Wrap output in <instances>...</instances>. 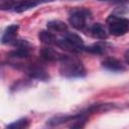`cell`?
<instances>
[{
  "instance_id": "3",
  "label": "cell",
  "mask_w": 129,
  "mask_h": 129,
  "mask_svg": "<svg viewBox=\"0 0 129 129\" xmlns=\"http://www.w3.org/2000/svg\"><path fill=\"white\" fill-rule=\"evenodd\" d=\"M107 27L110 34L114 36L124 35L129 30V19L112 14L107 18Z\"/></svg>"
},
{
  "instance_id": "15",
  "label": "cell",
  "mask_w": 129,
  "mask_h": 129,
  "mask_svg": "<svg viewBox=\"0 0 129 129\" xmlns=\"http://www.w3.org/2000/svg\"><path fill=\"white\" fill-rule=\"evenodd\" d=\"M107 48H108V44L105 42H96V43H93L89 46H85L84 49L88 52H91V53H94V54H103L104 52L107 51Z\"/></svg>"
},
{
  "instance_id": "8",
  "label": "cell",
  "mask_w": 129,
  "mask_h": 129,
  "mask_svg": "<svg viewBox=\"0 0 129 129\" xmlns=\"http://www.w3.org/2000/svg\"><path fill=\"white\" fill-rule=\"evenodd\" d=\"M117 105L113 103H98V104H92L87 109L83 110L82 112L86 115H91L94 113H101V112H107L114 108H116Z\"/></svg>"
},
{
  "instance_id": "9",
  "label": "cell",
  "mask_w": 129,
  "mask_h": 129,
  "mask_svg": "<svg viewBox=\"0 0 129 129\" xmlns=\"http://www.w3.org/2000/svg\"><path fill=\"white\" fill-rule=\"evenodd\" d=\"M80 115H81L80 113L75 114V115H57V116H54V117H51L50 119H48L46 124L48 126H58V125H61V124L68 123V122L75 121L77 118L80 117Z\"/></svg>"
},
{
  "instance_id": "16",
  "label": "cell",
  "mask_w": 129,
  "mask_h": 129,
  "mask_svg": "<svg viewBox=\"0 0 129 129\" xmlns=\"http://www.w3.org/2000/svg\"><path fill=\"white\" fill-rule=\"evenodd\" d=\"M47 28L54 32H67L68 25L61 20H50L47 22Z\"/></svg>"
},
{
  "instance_id": "19",
  "label": "cell",
  "mask_w": 129,
  "mask_h": 129,
  "mask_svg": "<svg viewBox=\"0 0 129 129\" xmlns=\"http://www.w3.org/2000/svg\"><path fill=\"white\" fill-rule=\"evenodd\" d=\"M124 59H125V62L129 66V49H127L124 53Z\"/></svg>"
},
{
  "instance_id": "6",
  "label": "cell",
  "mask_w": 129,
  "mask_h": 129,
  "mask_svg": "<svg viewBox=\"0 0 129 129\" xmlns=\"http://www.w3.org/2000/svg\"><path fill=\"white\" fill-rule=\"evenodd\" d=\"M102 67L104 69H106L107 71L115 72V73H121V72L126 71L125 64H123V62L121 60H119L118 58H115V57L105 58L102 61Z\"/></svg>"
},
{
  "instance_id": "10",
  "label": "cell",
  "mask_w": 129,
  "mask_h": 129,
  "mask_svg": "<svg viewBox=\"0 0 129 129\" xmlns=\"http://www.w3.org/2000/svg\"><path fill=\"white\" fill-rule=\"evenodd\" d=\"M90 34L96 38V39H100V40H104L108 37L106 28L104 27V25L102 23H94L90 26L89 28Z\"/></svg>"
},
{
  "instance_id": "11",
  "label": "cell",
  "mask_w": 129,
  "mask_h": 129,
  "mask_svg": "<svg viewBox=\"0 0 129 129\" xmlns=\"http://www.w3.org/2000/svg\"><path fill=\"white\" fill-rule=\"evenodd\" d=\"M19 26L17 24H12L9 25L8 27H6V29L4 30L2 37H1V41L3 44L5 43H12L13 40H15V36H16V32L18 30Z\"/></svg>"
},
{
  "instance_id": "21",
  "label": "cell",
  "mask_w": 129,
  "mask_h": 129,
  "mask_svg": "<svg viewBox=\"0 0 129 129\" xmlns=\"http://www.w3.org/2000/svg\"><path fill=\"white\" fill-rule=\"evenodd\" d=\"M69 1H76V0H69Z\"/></svg>"
},
{
  "instance_id": "17",
  "label": "cell",
  "mask_w": 129,
  "mask_h": 129,
  "mask_svg": "<svg viewBox=\"0 0 129 129\" xmlns=\"http://www.w3.org/2000/svg\"><path fill=\"white\" fill-rule=\"evenodd\" d=\"M28 125H29V120L27 118H21L17 121L10 123L7 126V128H9V129H23V128H27Z\"/></svg>"
},
{
  "instance_id": "4",
  "label": "cell",
  "mask_w": 129,
  "mask_h": 129,
  "mask_svg": "<svg viewBox=\"0 0 129 129\" xmlns=\"http://www.w3.org/2000/svg\"><path fill=\"white\" fill-rule=\"evenodd\" d=\"M22 70L31 78L35 80H40V81H47L49 79V76L46 72V70L38 64V63H31V64H21Z\"/></svg>"
},
{
  "instance_id": "2",
  "label": "cell",
  "mask_w": 129,
  "mask_h": 129,
  "mask_svg": "<svg viewBox=\"0 0 129 129\" xmlns=\"http://www.w3.org/2000/svg\"><path fill=\"white\" fill-rule=\"evenodd\" d=\"M91 19V11L84 7H75L69 12V21L71 25L78 30H85Z\"/></svg>"
},
{
  "instance_id": "7",
  "label": "cell",
  "mask_w": 129,
  "mask_h": 129,
  "mask_svg": "<svg viewBox=\"0 0 129 129\" xmlns=\"http://www.w3.org/2000/svg\"><path fill=\"white\" fill-rule=\"evenodd\" d=\"M66 54L63 53H60L58 51H56L55 49L51 48V47H42L40 49V57L44 60H47V61H60L63 57H64Z\"/></svg>"
},
{
  "instance_id": "20",
  "label": "cell",
  "mask_w": 129,
  "mask_h": 129,
  "mask_svg": "<svg viewBox=\"0 0 129 129\" xmlns=\"http://www.w3.org/2000/svg\"><path fill=\"white\" fill-rule=\"evenodd\" d=\"M98 1H109V0H98Z\"/></svg>"
},
{
  "instance_id": "1",
  "label": "cell",
  "mask_w": 129,
  "mask_h": 129,
  "mask_svg": "<svg viewBox=\"0 0 129 129\" xmlns=\"http://www.w3.org/2000/svg\"><path fill=\"white\" fill-rule=\"evenodd\" d=\"M59 74L64 78H82L86 76V69L79 58L66 54L59 61Z\"/></svg>"
},
{
  "instance_id": "14",
  "label": "cell",
  "mask_w": 129,
  "mask_h": 129,
  "mask_svg": "<svg viewBox=\"0 0 129 129\" xmlns=\"http://www.w3.org/2000/svg\"><path fill=\"white\" fill-rule=\"evenodd\" d=\"M63 37L68 40V41H70L73 45H75L78 49H80L81 51L84 49V40L82 39V37L81 36H79L78 34H76V33H73V32H64V35H63Z\"/></svg>"
},
{
  "instance_id": "13",
  "label": "cell",
  "mask_w": 129,
  "mask_h": 129,
  "mask_svg": "<svg viewBox=\"0 0 129 129\" xmlns=\"http://www.w3.org/2000/svg\"><path fill=\"white\" fill-rule=\"evenodd\" d=\"M38 38L42 43H44L46 45L56 44V41H57L56 36L50 30H48V31L47 30H41L38 33Z\"/></svg>"
},
{
  "instance_id": "5",
  "label": "cell",
  "mask_w": 129,
  "mask_h": 129,
  "mask_svg": "<svg viewBox=\"0 0 129 129\" xmlns=\"http://www.w3.org/2000/svg\"><path fill=\"white\" fill-rule=\"evenodd\" d=\"M52 1H54V0H20L14 7L13 11H15L17 13H21V12L27 11L35 6H38L40 4H44V3H48V2H52Z\"/></svg>"
},
{
  "instance_id": "12",
  "label": "cell",
  "mask_w": 129,
  "mask_h": 129,
  "mask_svg": "<svg viewBox=\"0 0 129 129\" xmlns=\"http://www.w3.org/2000/svg\"><path fill=\"white\" fill-rule=\"evenodd\" d=\"M8 55L12 58H27L30 55V45L16 46V48L10 51Z\"/></svg>"
},
{
  "instance_id": "18",
  "label": "cell",
  "mask_w": 129,
  "mask_h": 129,
  "mask_svg": "<svg viewBox=\"0 0 129 129\" xmlns=\"http://www.w3.org/2000/svg\"><path fill=\"white\" fill-rule=\"evenodd\" d=\"M20 0H1L0 7L2 10H13Z\"/></svg>"
}]
</instances>
